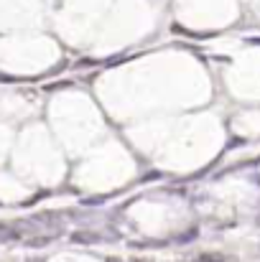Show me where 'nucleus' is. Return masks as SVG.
I'll return each instance as SVG.
<instances>
[{
  "instance_id": "obj_3",
  "label": "nucleus",
  "mask_w": 260,
  "mask_h": 262,
  "mask_svg": "<svg viewBox=\"0 0 260 262\" xmlns=\"http://www.w3.org/2000/svg\"><path fill=\"white\" fill-rule=\"evenodd\" d=\"M128 262H153L151 257H133V260H128Z\"/></svg>"
},
{
  "instance_id": "obj_4",
  "label": "nucleus",
  "mask_w": 260,
  "mask_h": 262,
  "mask_svg": "<svg viewBox=\"0 0 260 262\" xmlns=\"http://www.w3.org/2000/svg\"><path fill=\"white\" fill-rule=\"evenodd\" d=\"M107 262H125V260H120V257H107Z\"/></svg>"
},
{
  "instance_id": "obj_1",
  "label": "nucleus",
  "mask_w": 260,
  "mask_h": 262,
  "mask_svg": "<svg viewBox=\"0 0 260 262\" xmlns=\"http://www.w3.org/2000/svg\"><path fill=\"white\" fill-rule=\"evenodd\" d=\"M196 260L199 262H227V257L225 255H217V252H202Z\"/></svg>"
},
{
  "instance_id": "obj_2",
  "label": "nucleus",
  "mask_w": 260,
  "mask_h": 262,
  "mask_svg": "<svg viewBox=\"0 0 260 262\" xmlns=\"http://www.w3.org/2000/svg\"><path fill=\"white\" fill-rule=\"evenodd\" d=\"M74 242H94V234H87V232L79 234V232H77V234H74Z\"/></svg>"
}]
</instances>
